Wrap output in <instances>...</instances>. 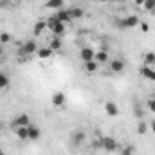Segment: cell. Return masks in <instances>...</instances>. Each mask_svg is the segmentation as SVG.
<instances>
[{
	"label": "cell",
	"mask_w": 155,
	"mask_h": 155,
	"mask_svg": "<svg viewBox=\"0 0 155 155\" xmlns=\"http://www.w3.org/2000/svg\"><path fill=\"white\" fill-rule=\"evenodd\" d=\"M139 24H141V18L135 16V15H130V16L119 20V22H117V27H121V29H134V27H137Z\"/></svg>",
	"instance_id": "1"
},
{
	"label": "cell",
	"mask_w": 155,
	"mask_h": 155,
	"mask_svg": "<svg viewBox=\"0 0 155 155\" xmlns=\"http://www.w3.org/2000/svg\"><path fill=\"white\" fill-rule=\"evenodd\" d=\"M38 43L35 41V40H27L22 47H20V51H18V56H31V54H36V51H38Z\"/></svg>",
	"instance_id": "2"
},
{
	"label": "cell",
	"mask_w": 155,
	"mask_h": 155,
	"mask_svg": "<svg viewBox=\"0 0 155 155\" xmlns=\"http://www.w3.org/2000/svg\"><path fill=\"white\" fill-rule=\"evenodd\" d=\"M101 148H103L105 152H117L119 144H117V141L114 139V137H110V135H105V137L101 139Z\"/></svg>",
	"instance_id": "3"
},
{
	"label": "cell",
	"mask_w": 155,
	"mask_h": 155,
	"mask_svg": "<svg viewBox=\"0 0 155 155\" xmlns=\"http://www.w3.org/2000/svg\"><path fill=\"white\" fill-rule=\"evenodd\" d=\"M94 61H96L97 65L108 63V61H110V56H108V49H107V47H99V51H96V54H94Z\"/></svg>",
	"instance_id": "4"
},
{
	"label": "cell",
	"mask_w": 155,
	"mask_h": 155,
	"mask_svg": "<svg viewBox=\"0 0 155 155\" xmlns=\"http://www.w3.org/2000/svg\"><path fill=\"white\" fill-rule=\"evenodd\" d=\"M71 141H72L74 146H81V144L87 141V134H85L83 130H74V132L71 134Z\"/></svg>",
	"instance_id": "5"
},
{
	"label": "cell",
	"mask_w": 155,
	"mask_h": 155,
	"mask_svg": "<svg viewBox=\"0 0 155 155\" xmlns=\"http://www.w3.org/2000/svg\"><path fill=\"white\" fill-rule=\"evenodd\" d=\"M94 54H96V51L92 49V47H81V51H79V60L85 63V61H92L94 60Z\"/></svg>",
	"instance_id": "6"
},
{
	"label": "cell",
	"mask_w": 155,
	"mask_h": 155,
	"mask_svg": "<svg viewBox=\"0 0 155 155\" xmlns=\"http://www.w3.org/2000/svg\"><path fill=\"white\" fill-rule=\"evenodd\" d=\"M51 101H52V107H56V108H63L65 103H67V97H65L63 92H54Z\"/></svg>",
	"instance_id": "7"
},
{
	"label": "cell",
	"mask_w": 155,
	"mask_h": 155,
	"mask_svg": "<svg viewBox=\"0 0 155 155\" xmlns=\"http://www.w3.org/2000/svg\"><path fill=\"white\" fill-rule=\"evenodd\" d=\"M108 67H110V71H112L114 74H121V72L124 71V61H123V60H119V58L110 60V61H108Z\"/></svg>",
	"instance_id": "8"
},
{
	"label": "cell",
	"mask_w": 155,
	"mask_h": 155,
	"mask_svg": "<svg viewBox=\"0 0 155 155\" xmlns=\"http://www.w3.org/2000/svg\"><path fill=\"white\" fill-rule=\"evenodd\" d=\"M31 124V119L27 114H20V116H16L13 119V126L15 128H20V126H29Z\"/></svg>",
	"instance_id": "9"
},
{
	"label": "cell",
	"mask_w": 155,
	"mask_h": 155,
	"mask_svg": "<svg viewBox=\"0 0 155 155\" xmlns=\"http://www.w3.org/2000/svg\"><path fill=\"white\" fill-rule=\"evenodd\" d=\"M56 18H58V20H60L61 24H65V25L72 22V16H71V11H69V9H65V7H63V9H60V11L56 13Z\"/></svg>",
	"instance_id": "10"
},
{
	"label": "cell",
	"mask_w": 155,
	"mask_h": 155,
	"mask_svg": "<svg viewBox=\"0 0 155 155\" xmlns=\"http://www.w3.org/2000/svg\"><path fill=\"white\" fill-rule=\"evenodd\" d=\"M141 76L148 81H153L155 83V69L153 67H148V65H143L141 67Z\"/></svg>",
	"instance_id": "11"
},
{
	"label": "cell",
	"mask_w": 155,
	"mask_h": 155,
	"mask_svg": "<svg viewBox=\"0 0 155 155\" xmlns=\"http://www.w3.org/2000/svg\"><path fill=\"white\" fill-rule=\"evenodd\" d=\"M105 114L110 116V117L119 116V108H117V105L114 101H107V103H105Z\"/></svg>",
	"instance_id": "12"
},
{
	"label": "cell",
	"mask_w": 155,
	"mask_h": 155,
	"mask_svg": "<svg viewBox=\"0 0 155 155\" xmlns=\"http://www.w3.org/2000/svg\"><path fill=\"white\" fill-rule=\"evenodd\" d=\"M65 31H67V25H65V24H61V22H58L54 27H51L52 36H58V38H61V36L65 35Z\"/></svg>",
	"instance_id": "13"
},
{
	"label": "cell",
	"mask_w": 155,
	"mask_h": 155,
	"mask_svg": "<svg viewBox=\"0 0 155 155\" xmlns=\"http://www.w3.org/2000/svg\"><path fill=\"white\" fill-rule=\"evenodd\" d=\"M52 54H54V51H51L49 47H40L36 51V56L40 60H49V58H52Z\"/></svg>",
	"instance_id": "14"
},
{
	"label": "cell",
	"mask_w": 155,
	"mask_h": 155,
	"mask_svg": "<svg viewBox=\"0 0 155 155\" xmlns=\"http://www.w3.org/2000/svg\"><path fill=\"white\" fill-rule=\"evenodd\" d=\"M63 5H65L63 0H47V2H45V7H47V9H56V11H60V9H63Z\"/></svg>",
	"instance_id": "15"
},
{
	"label": "cell",
	"mask_w": 155,
	"mask_h": 155,
	"mask_svg": "<svg viewBox=\"0 0 155 155\" xmlns=\"http://www.w3.org/2000/svg\"><path fill=\"white\" fill-rule=\"evenodd\" d=\"M45 29H47V22H45V20H38V22L35 24V27H33V35H35V36H40Z\"/></svg>",
	"instance_id": "16"
},
{
	"label": "cell",
	"mask_w": 155,
	"mask_h": 155,
	"mask_svg": "<svg viewBox=\"0 0 155 155\" xmlns=\"http://www.w3.org/2000/svg\"><path fill=\"white\" fill-rule=\"evenodd\" d=\"M47 47H49L51 51H54V52H56V51H60V49H61V38H58V36H52Z\"/></svg>",
	"instance_id": "17"
},
{
	"label": "cell",
	"mask_w": 155,
	"mask_h": 155,
	"mask_svg": "<svg viewBox=\"0 0 155 155\" xmlns=\"http://www.w3.org/2000/svg\"><path fill=\"white\" fill-rule=\"evenodd\" d=\"M15 130H16V137L18 139H22V141L29 139V128L27 126H20V128H15Z\"/></svg>",
	"instance_id": "18"
},
{
	"label": "cell",
	"mask_w": 155,
	"mask_h": 155,
	"mask_svg": "<svg viewBox=\"0 0 155 155\" xmlns=\"http://www.w3.org/2000/svg\"><path fill=\"white\" fill-rule=\"evenodd\" d=\"M27 128H29V139H33V141H38L40 135H41V132H40L38 126H33V124H29Z\"/></svg>",
	"instance_id": "19"
},
{
	"label": "cell",
	"mask_w": 155,
	"mask_h": 155,
	"mask_svg": "<svg viewBox=\"0 0 155 155\" xmlns=\"http://www.w3.org/2000/svg\"><path fill=\"white\" fill-rule=\"evenodd\" d=\"M71 11V16H72V20H79V18H83V15H85V11L81 9V7H72V9H69Z\"/></svg>",
	"instance_id": "20"
},
{
	"label": "cell",
	"mask_w": 155,
	"mask_h": 155,
	"mask_svg": "<svg viewBox=\"0 0 155 155\" xmlns=\"http://www.w3.org/2000/svg\"><path fill=\"white\" fill-rule=\"evenodd\" d=\"M9 88V76L5 72H0V90Z\"/></svg>",
	"instance_id": "21"
},
{
	"label": "cell",
	"mask_w": 155,
	"mask_h": 155,
	"mask_svg": "<svg viewBox=\"0 0 155 155\" xmlns=\"http://www.w3.org/2000/svg\"><path fill=\"white\" fill-rule=\"evenodd\" d=\"M97 67H99V65H97L94 60H92V61H85V71H87L88 74H94V72L97 71Z\"/></svg>",
	"instance_id": "22"
},
{
	"label": "cell",
	"mask_w": 155,
	"mask_h": 155,
	"mask_svg": "<svg viewBox=\"0 0 155 155\" xmlns=\"http://www.w3.org/2000/svg\"><path fill=\"white\" fill-rule=\"evenodd\" d=\"M144 65L153 67L155 65V52H146V54H144Z\"/></svg>",
	"instance_id": "23"
},
{
	"label": "cell",
	"mask_w": 155,
	"mask_h": 155,
	"mask_svg": "<svg viewBox=\"0 0 155 155\" xmlns=\"http://www.w3.org/2000/svg\"><path fill=\"white\" fill-rule=\"evenodd\" d=\"M143 9H144V11H148V13H153V11H155V0H144Z\"/></svg>",
	"instance_id": "24"
},
{
	"label": "cell",
	"mask_w": 155,
	"mask_h": 155,
	"mask_svg": "<svg viewBox=\"0 0 155 155\" xmlns=\"http://www.w3.org/2000/svg\"><path fill=\"white\" fill-rule=\"evenodd\" d=\"M148 132V124L144 123V121H139V124H137V134L139 135H144Z\"/></svg>",
	"instance_id": "25"
},
{
	"label": "cell",
	"mask_w": 155,
	"mask_h": 155,
	"mask_svg": "<svg viewBox=\"0 0 155 155\" xmlns=\"http://www.w3.org/2000/svg\"><path fill=\"white\" fill-rule=\"evenodd\" d=\"M121 155H135V148L132 144H126L124 148H121Z\"/></svg>",
	"instance_id": "26"
},
{
	"label": "cell",
	"mask_w": 155,
	"mask_h": 155,
	"mask_svg": "<svg viewBox=\"0 0 155 155\" xmlns=\"http://www.w3.org/2000/svg\"><path fill=\"white\" fill-rule=\"evenodd\" d=\"M45 22H47V29H51V27H54V25H56L60 20H58V18H56V15H54V16H49Z\"/></svg>",
	"instance_id": "27"
},
{
	"label": "cell",
	"mask_w": 155,
	"mask_h": 155,
	"mask_svg": "<svg viewBox=\"0 0 155 155\" xmlns=\"http://www.w3.org/2000/svg\"><path fill=\"white\" fill-rule=\"evenodd\" d=\"M9 41H11V35L9 33H0V45L9 43Z\"/></svg>",
	"instance_id": "28"
},
{
	"label": "cell",
	"mask_w": 155,
	"mask_h": 155,
	"mask_svg": "<svg viewBox=\"0 0 155 155\" xmlns=\"http://www.w3.org/2000/svg\"><path fill=\"white\" fill-rule=\"evenodd\" d=\"M146 107H148V110H150V112H153V114H155V97H150V99L146 101Z\"/></svg>",
	"instance_id": "29"
},
{
	"label": "cell",
	"mask_w": 155,
	"mask_h": 155,
	"mask_svg": "<svg viewBox=\"0 0 155 155\" xmlns=\"http://www.w3.org/2000/svg\"><path fill=\"white\" fill-rule=\"evenodd\" d=\"M134 114H135V116L141 119V117H143V108H141L139 105H135V107H134Z\"/></svg>",
	"instance_id": "30"
},
{
	"label": "cell",
	"mask_w": 155,
	"mask_h": 155,
	"mask_svg": "<svg viewBox=\"0 0 155 155\" xmlns=\"http://www.w3.org/2000/svg\"><path fill=\"white\" fill-rule=\"evenodd\" d=\"M139 27H141V31H143V33H148V31H150V25H148L146 22H141V24H139Z\"/></svg>",
	"instance_id": "31"
},
{
	"label": "cell",
	"mask_w": 155,
	"mask_h": 155,
	"mask_svg": "<svg viewBox=\"0 0 155 155\" xmlns=\"http://www.w3.org/2000/svg\"><path fill=\"white\" fill-rule=\"evenodd\" d=\"M150 130L155 134V119H152V121H150Z\"/></svg>",
	"instance_id": "32"
},
{
	"label": "cell",
	"mask_w": 155,
	"mask_h": 155,
	"mask_svg": "<svg viewBox=\"0 0 155 155\" xmlns=\"http://www.w3.org/2000/svg\"><path fill=\"white\" fill-rule=\"evenodd\" d=\"M134 2H135V5H141V7H143V4H144V0H134Z\"/></svg>",
	"instance_id": "33"
},
{
	"label": "cell",
	"mask_w": 155,
	"mask_h": 155,
	"mask_svg": "<svg viewBox=\"0 0 155 155\" xmlns=\"http://www.w3.org/2000/svg\"><path fill=\"white\" fill-rule=\"evenodd\" d=\"M96 2H105L107 4V2H112V0H96Z\"/></svg>",
	"instance_id": "34"
},
{
	"label": "cell",
	"mask_w": 155,
	"mask_h": 155,
	"mask_svg": "<svg viewBox=\"0 0 155 155\" xmlns=\"http://www.w3.org/2000/svg\"><path fill=\"white\" fill-rule=\"evenodd\" d=\"M2 52H4V49H2V45H0V56H2Z\"/></svg>",
	"instance_id": "35"
},
{
	"label": "cell",
	"mask_w": 155,
	"mask_h": 155,
	"mask_svg": "<svg viewBox=\"0 0 155 155\" xmlns=\"http://www.w3.org/2000/svg\"><path fill=\"white\" fill-rule=\"evenodd\" d=\"M0 130H2V123H0Z\"/></svg>",
	"instance_id": "36"
},
{
	"label": "cell",
	"mask_w": 155,
	"mask_h": 155,
	"mask_svg": "<svg viewBox=\"0 0 155 155\" xmlns=\"http://www.w3.org/2000/svg\"><path fill=\"white\" fill-rule=\"evenodd\" d=\"M0 155H4V153H2V152H0Z\"/></svg>",
	"instance_id": "37"
}]
</instances>
